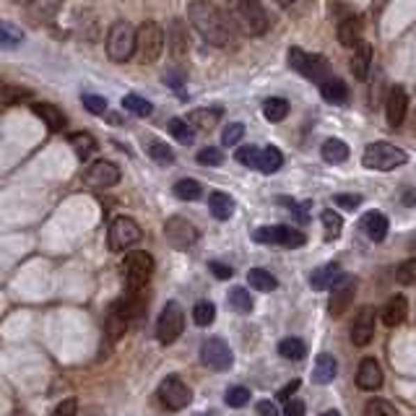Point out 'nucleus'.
I'll list each match as a JSON object with an SVG mask.
<instances>
[{
	"label": "nucleus",
	"mask_w": 416,
	"mask_h": 416,
	"mask_svg": "<svg viewBox=\"0 0 416 416\" xmlns=\"http://www.w3.org/2000/svg\"><path fill=\"white\" fill-rule=\"evenodd\" d=\"M157 396H159V403L167 408V411H182V408L193 401L190 387L185 385L177 375L164 377V380H161V385H159V390H157Z\"/></svg>",
	"instance_id": "11"
},
{
	"label": "nucleus",
	"mask_w": 416,
	"mask_h": 416,
	"mask_svg": "<svg viewBox=\"0 0 416 416\" xmlns=\"http://www.w3.org/2000/svg\"><path fill=\"white\" fill-rule=\"evenodd\" d=\"M31 91L21 89V86H10L6 81H0V104H19V102L29 99Z\"/></svg>",
	"instance_id": "44"
},
{
	"label": "nucleus",
	"mask_w": 416,
	"mask_h": 416,
	"mask_svg": "<svg viewBox=\"0 0 416 416\" xmlns=\"http://www.w3.org/2000/svg\"><path fill=\"white\" fill-rule=\"evenodd\" d=\"M341 276V268L338 263H326V266H320L317 271H312V276H310V287L315 289V291H326L336 284V278Z\"/></svg>",
	"instance_id": "23"
},
{
	"label": "nucleus",
	"mask_w": 416,
	"mask_h": 416,
	"mask_svg": "<svg viewBox=\"0 0 416 416\" xmlns=\"http://www.w3.org/2000/svg\"><path fill=\"white\" fill-rule=\"evenodd\" d=\"M122 107L128 109L130 115H136V118H149L151 112H154L151 102L138 97V94H125V97H122Z\"/></svg>",
	"instance_id": "36"
},
{
	"label": "nucleus",
	"mask_w": 416,
	"mask_h": 416,
	"mask_svg": "<svg viewBox=\"0 0 416 416\" xmlns=\"http://www.w3.org/2000/svg\"><path fill=\"white\" fill-rule=\"evenodd\" d=\"M122 273H125L130 291H141L154 273V258L146 250H130L125 255V263H122Z\"/></svg>",
	"instance_id": "7"
},
{
	"label": "nucleus",
	"mask_w": 416,
	"mask_h": 416,
	"mask_svg": "<svg viewBox=\"0 0 416 416\" xmlns=\"http://www.w3.org/2000/svg\"><path fill=\"white\" fill-rule=\"evenodd\" d=\"M13 3H24V6H26V3H29V0H13Z\"/></svg>",
	"instance_id": "62"
},
{
	"label": "nucleus",
	"mask_w": 416,
	"mask_h": 416,
	"mask_svg": "<svg viewBox=\"0 0 416 416\" xmlns=\"http://www.w3.org/2000/svg\"><path fill=\"white\" fill-rule=\"evenodd\" d=\"M248 401H250V390H248V387L237 385V387H229V390H227V403L232 408L248 406Z\"/></svg>",
	"instance_id": "49"
},
{
	"label": "nucleus",
	"mask_w": 416,
	"mask_h": 416,
	"mask_svg": "<svg viewBox=\"0 0 416 416\" xmlns=\"http://www.w3.org/2000/svg\"><path fill=\"white\" fill-rule=\"evenodd\" d=\"M387 216L385 214H380V211H369L362 216V229H365V234L372 242H383L387 237Z\"/></svg>",
	"instance_id": "22"
},
{
	"label": "nucleus",
	"mask_w": 416,
	"mask_h": 416,
	"mask_svg": "<svg viewBox=\"0 0 416 416\" xmlns=\"http://www.w3.org/2000/svg\"><path fill=\"white\" fill-rule=\"evenodd\" d=\"M281 164H284V154H281L276 146H268V149L260 151V164H258L260 172L273 175L276 169H281Z\"/></svg>",
	"instance_id": "35"
},
{
	"label": "nucleus",
	"mask_w": 416,
	"mask_h": 416,
	"mask_svg": "<svg viewBox=\"0 0 416 416\" xmlns=\"http://www.w3.org/2000/svg\"><path fill=\"white\" fill-rule=\"evenodd\" d=\"M208 211H211V216L218 218V221H227V218H232V214H234V200L229 198L227 193L216 190V193H211V198H208Z\"/></svg>",
	"instance_id": "28"
},
{
	"label": "nucleus",
	"mask_w": 416,
	"mask_h": 416,
	"mask_svg": "<svg viewBox=\"0 0 416 416\" xmlns=\"http://www.w3.org/2000/svg\"><path fill=\"white\" fill-rule=\"evenodd\" d=\"M278 6H291V3H297V0H276Z\"/></svg>",
	"instance_id": "60"
},
{
	"label": "nucleus",
	"mask_w": 416,
	"mask_h": 416,
	"mask_svg": "<svg viewBox=\"0 0 416 416\" xmlns=\"http://www.w3.org/2000/svg\"><path fill=\"white\" fill-rule=\"evenodd\" d=\"M169 133H172V138H177L182 146H190V143L195 141V128L190 125V120H182V118L169 120Z\"/></svg>",
	"instance_id": "32"
},
{
	"label": "nucleus",
	"mask_w": 416,
	"mask_h": 416,
	"mask_svg": "<svg viewBox=\"0 0 416 416\" xmlns=\"http://www.w3.org/2000/svg\"><path fill=\"white\" fill-rule=\"evenodd\" d=\"M229 16L250 37H263L268 31V13L260 0H227Z\"/></svg>",
	"instance_id": "2"
},
{
	"label": "nucleus",
	"mask_w": 416,
	"mask_h": 416,
	"mask_svg": "<svg viewBox=\"0 0 416 416\" xmlns=\"http://www.w3.org/2000/svg\"><path fill=\"white\" fill-rule=\"evenodd\" d=\"M357 385L367 393H372V390H380L383 385V367L380 362L372 357H367L359 362V369H357Z\"/></svg>",
	"instance_id": "17"
},
{
	"label": "nucleus",
	"mask_w": 416,
	"mask_h": 416,
	"mask_svg": "<svg viewBox=\"0 0 416 416\" xmlns=\"http://www.w3.org/2000/svg\"><path fill=\"white\" fill-rule=\"evenodd\" d=\"M136 31L130 21H115L107 31V58L112 63H128L136 55Z\"/></svg>",
	"instance_id": "3"
},
{
	"label": "nucleus",
	"mask_w": 416,
	"mask_h": 416,
	"mask_svg": "<svg viewBox=\"0 0 416 416\" xmlns=\"http://www.w3.org/2000/svg\"><path fill=\"white\" fill-rule=\"evenodd\" d=\"M198 164H203V167H221L224 164V154L214 149V146H208V149H203L198 154Z\"/></svg>",
	"instance_id": "51"
},
{
	"label": "nucleus",
	"mask_w": 416,
	"mask_h": 416,
	"mask_svg": "<svg viewBox=\"0 0 416 416\" xmlns=\"http://www.w3.org/2000/svg\"><path fill=\"white\" fill-rule=\"evenodd\" d=\"M255 411H258V416H281L273 401H258V403H255Z\"/></svg>",
	"instance_id": "55"
},
{
	"label": "nucleus",
	"mask_w": 416,
	"mask_h": 416,
	"mask_svg": "<svg viewBox=\"0 0 416 416\" xmlns=\"http://www.w3.org/2000/svg\"><path fill=\"white\" fill-rule=\"evenodd\" d=\"M81 102H83V107L89 109L91 115H104V109H107V99L99 97V94H83Z\"/></svg>",
	"instance_id": "52"
},
{
	"label": "nucleus",
	"mask_w": 416,
	"mask_h": 416,
	"mask_svg": "<svg viewBox=\"0 0 416 416\" xmlns=\"http://www.w3.org/2000/svg\"><path fill=\"white\" fill-rule=\"evenodd\" d=\"M31 112H34L37 118H42V122H45L52 133H60V130L65 128V122H68L65 115H63L55 104H50V102H31Z\"/></svg>",
	"instance_id": "19"
},
{
	"label": "nucleus",
	"mask_w": 416,
	"mask_h": 416,
	"mask_svg": "<svg viewBox=\"0 0 416 416\" xmlns=\"http://www.w3.org/2000/svg\"><path fill=\"white\" fill-rule=\"evenodd\" d=\"M278 354L289 362H299V359L307 357V346H305V341H299V338H284L281 344H278Z\"/></svg>",
	"instance_id": "33"
},
{
	"label": "nucleus",
	"mask_w": 416,
	"mask_h": 416,
	"mask_svg": "<svg viewBox=\"0 0 416 416\" xmlns=\"http://www.w3.org/2000/svg\"><path fill=\"white\" fill-rule=\"evenodd\" d=\"M336 206L338 208H346V211H354V208L362 203V195H354V193H338L336 198Z\"/></svg>",
	"instance_id": "54"
},
{
	"label": "nucleus",
	"mask_w": 416,
	"mask_h": 416,
	"mask_svg": "<svg viewBox=\"0 0 416 416\" xmlns=\"http://www.w3.org/2000/svg\"><path fill=\"white\" fill-rule=\"evenodd\" d=\"M21 42H24V31L16 29L13 24H6V21H0V47H6V50H13V47H19Z\"/></svg>",
	"instance_id": "42"
},
{
	"label": "nucleus",
	"mask_w": 416,
	"mask_h": 416,
	"mask_svg": "<svg viewBox=\"0 0 416 416\" xmlns=\"http://www.w3.org/2000/svg\"><path fill=\"white\" fill-rule=\"evenodd\" d=\"M369 63H372V47L367 42H359L357 50H354V58H351V73L359 81H365L367 73H369Z\"/></svg>",
	"instance_id": "29"
},
{
	"label": "nucleus",
	"mask_w": 416,
	"mask_h": 416,
	"mask_svg": "<svg viewBox=\"0 0 416 416\" xmlns=\"http://www.w3.org/2000/svg\"><path fill=\"white\" fill-rule=\"evenodd\" d=\"M193 320H195V326H200V328L211 326V323L216 320V307L203 299V302H198V305L193 307Z\"/></svg>",
	"instance_id": "45"
},
{
	"label": "nucleus",
	"mask_w": 416,
	"mask_h": 416,
	"mask_svg": "<svg viewBox=\"0 0 416 416\" xmlns=\"http://www.w3.org/2000/svg\"><path fill=\"white\" fill-rule=\"evenodd\" d=\"M229 305H232V310L239 312V315H248L250 310H253V297H250L248 289L234 287V289H229Z\"/></svg>",
	"instance_id": "37"
},
{
	"label": "nucleus",
	"mask_w": 416,
	"mask_h": 416,
	"mask_svg": "<svg viewBox=\"0 0 416 416\" xmlns=\"http://www.w3.org/2000/svg\"><path fill=\"white\" fill-rule=\"evenodd\" d=\"M188 19L203 42L214 47H229L232 37L237 34V24L232 21V16L218 10L211 0H193L188 6Z\"/></svg>",
	"instance_id": "1"
},
{
	"label": "nucleus",
	"mask_w": 416,
	"mask_h": 416,
	"mask_svg": "<svg viewBox=\"0 0 416 416\" xmlns=\"http://www.w3.org/2000/svg\"><path fill=\"white\" fill-rule=\"evenodd\" d=\"M401 200H403V206H416V188H408L401 193Z\"/></svg>",
	"instance_id": "59"
},
{
	"label": "nucleus",
	"mask_w": 416,
	"mask_h": 416,
	"mask_svg": "<svg viewBox=\"0 0 416 416\" xmlns=\"http://www.w3.org/2000/svg\"><path fill=\"white\" fill-rule=\"evenodd\" d=\"M320 221H323V229H326V239L330 242V239H336L338 234H341V229H344V218L338 216V211H323L320 214Z\"/></svg>",
	"instance_id": "41"
},
{
	"label": "nucleus",
	"mask_w": 416,
	"mask_h": 416,
	"mask_svg": "<svg viewBox=\"0 0 416 416\" xmlns=\"http://www.w3.org/2000/svg\"><path fill=\"white\" fill-rule=\"evenodd\" d=\"M242 136H245V125H242V122H232V125H227L224 133H221V143H224V146H234V143L242 141Z\"/></svg>",
	"instance_id": "50"
},
{
	"label": "nucleus",
	"mask_w": 416,
	"mask_h": 416,
	"mask_svg": "<svg viewBox=\"0 0 416 416\" xmlns=\"http://www.w3.org/2000/svg\"><path fill=\"white\" fill-rule=\"evenodd\" d=\"M208 268H211V273H214L216 278H229V276H232V268L224 266V263H211Z\"/></svg>",
	"instance_id": "58"
},
{
	"label": "nucleus",
	"mask_w": 416,
	"mask_h": 416,
	"mask_svg": "<svg viewBox=\"0 0 416 416\" xmlns=\"http://www.w3.org/2000/svg\"><path fill=\"white\" fill-rule=\"evenodd\" d=\"M79 411V401L76 398H65V401H60L58 406L52 408L50 416H76Z\"/></svg>",
	"instance_id": "53"
},
{
	"label": "nucleus",
	"mask_w": 416,
	"mask_h": 416,
	"mask_svg": "<svg viewBox=\"0 0 416 416\" xmlns=\"http://www.w3.org/2000/svg\"><path fill=\"white\" fill-rule=\"evenodd\" d=\"M234 159H237L242 167L255 169L260 164V149H255V146H242V149H237Z\"/></svg>",
	"instance_id": "47"
},
{
	"label": "nucleus",
	"mask_w": 416,
	"mask_h": 416,
	"mask_svg": "<svg viewBox=\"0 0 416 416\" xmlns=\"http://www.w3.org/2000/svg\"><path fill=\"white\" fill-rule=\"evenodd\" d=\"M367 169H377V172H390L396 167H403L408 161V154L403 149H398L393 143H369L365 149V157H362Z\"/></svg>",
	"instance_id": "5"
},
{
	"label": "nucleus",
	"mask_w": 416,
	"mask_h": 416,
	"mask_svg": "<svg viewBox=\"0 0 416 416\" xmlns=\"http://www.w3.org/2000/svg\"><path fill=\"white\" fill-rule=\"evenodd\" d=\"M164 237H167V242L175 250H188L198 242V229L193 227L188 218L172 216L164 224Z\"/></svg>",
	"instance_id": "13"
},
{
	"label": "nucleus",
	"mask_w": 416,
	"mask_h": 416,
	"mask_svg": "<svg viewBox=\"0 0 416 416\" xmlns=\"http://www.w3.org/2000/svg\"><path fill=\"white\" fill-rule=\"evenodd\" d=\"M263 115H266L268 122H281V120H287L289 115V102L287 99H268L263 104Z\"/></svg>",
	"instance_id": "43"
},
{
	"label": "nucleus",
	"mask_w": 416,
	"mask_h": 416,
	"mask_svg": "<svg viewBox=\"0 0 416 416\" xmlns=\"http://www.w3.org/2000/svg\"><path fill=\"white\" fill-rule=\"evenodd\" d=\"M146 151H149V157L154 159L157 164H161V167H169V164H175V151L169 149L164 141H149Z\"/></svg>",
	"instance_id": "38"
},
{
	"label": "nucleus",
	"mask_w": 416,
	"mask_h": 416,
	"mask_svg": "<svg viewBox=\"0 0 416 416\" xmlns=\"http://www.w3.org/2000/svg\"><path fill=\"white\" fill-rule=\"evenodd\" d=\"M164 29L159 26L157 21H143L136 31V60L143 63V65H151L161 58V50H164Z\"/></svg>",
	"instance_id": "4"
},
{
	"label": "nucleus",
	"mask_w": 416,
	"mask_h": 416,
	"mask_svg": "<svg viewBox=\"0 0 416 416\" xmlns=\"http://www.w3.org/2000/svg\"><path fill=\"white\" fill-rule=\"evenodd\" d=\"M396 278H398V284H403V287H414L416 284V258H408L406 263H401Z\"/></svg>",
	"instance_id": "48"
},
{
	"label": "nucleus",
	"mask_w": 416,
	"mask_h": 416,
	"mask_svg": "<svg viewBox=\"0 0 416 416\" xmlns=\"http://www.w3.org/2000/svg\"><path fill=\"white\" fill-rule=\"evenodd\" d=\"M86 185L91 188H99V190H107V188H115L120 182V167L115 161H107V159H97L89 169H86Z\"/></svg>",
	"instance_id": "15"
},
{
	"label": "nucleus",
	"mask_w": 416,
	"mask_h": 416,
	"mask_svg": "<svg viewBox=\"0 0 416 416\" xmlns=\"http://www.w3.org/2000/svg\"><path fill=\"white\" fill-rule=\"evenodd\" d=\"M408 315V302L406 297H401V294H396V297L387 299V305L383 307V312H380V320L385 323L387 328H396L401 326L403 320H406Z\"/></svg>",
	"instance_id": "21"
},
{
	"label": "nucleus",
	"mask_w": 416,
	"mask_h": 416,
	"mask_svg": "<svg viewBox=\"0 0 416 416\" xmlns=\"http://www.w3.org/2000/svg\"><path fill=\"white\" fill-rule=\"evenodd\" d=\"M408 112V97L406 91L401 86H393L390 94H387V104H385V115H387V125L390 128H398Z\"/></svg>",
	"instance_id": "18"
},
{
	"label": "nucleus",
	"mask_w": 416,
	"mask_h": 416,
	"mask_svg": "<svg viewBox=\"0 0 416 416\" xmlns=\"http://www.w3.org/2000/svg\"><path fill=\"white\" fill-rule=\"evenodd\" d=\"M200 362L208 369H214V372H224V369L232 367L234 354H232V349H229L224 338H208L206 344L200 346Z\"/></svg>",
	"instance_id": "12"
},
{
	"label": "nucleus",
	"mask_w": 416,
	"mask_h": 416,
	"mask_svg": "<svg viewBox=\"0 0 416 416\" xmlns=\"http://www.w3.org/2000/svg\"><path fill=\"white\" fill-rule=\"evenodd\" d=\"M375 336V310L362 307L354 317V326H351V344L354 346H367Z\"/></svg>",
	"instance_id": "16"
},
{
	"label": "nucleus",
	"mask_w": 416,
	"mask_h": 416,
	"mask_svg": "<svg viewBox=\"0 0 416 416\" xmlns=\"http://www.w3.org/2000/svg\"><path fill=\"white\" fill-rule=\"evenodd\" d=\"M143 232L141 227L133 221L130 216H118L112 224H109V234H107V245L112 253H122V250H130L136 242H141Z\"/></svg>",
	"instance_id": "9"
},
{
	"label": "nucleus",
	"mask_w": 416,
	"mask_h": 416,
	"mask_svg": "<svg viewBox=\"0 0 416 416\" xmlns=\"http://www.w3.org/2000/svg\"><path fill=\"white\" fill-rule=\"evenodd\" d=\"M284 416H305V403L302 401H287V408H284Z\"/></svg>",
	"instance_id": "56"
},
{
	"label": "nucleus",
	"mask_w": 416,
	"mask_h": 416,
	"mask_svg": "<svg viewBox=\"0 0 416 416\" xmlns=\"http://www.w3.org/2000/svg\"><path fill=\"white\" fill-rule=\"evenodd\" d=\"M354 294H357V278L354 276H341L336 278V284L330 287V299H328V312L330 315H344L349 310V305L354 302Z\"/></svg>",
	"instance_id": "14"
},
{
	"label": "nucleus",
	"mask_w": 416,
	"mask_h": 416,
	"mask_svg": "<svg viewBox=\"0 0 416 416\" xmlns=\"http://www.w3.org/2000/svg\"><path fill=\"white\" fill-rule=\"evenodd\" d=\"M253 239L258 242V245H278V248H302L307 237L297 232L294 227H284V224H278V227H260L253 232Z\"/></svg>",
	"instance_id": "10"
},
{
	"label": "nucleus",
	"mask_w": 416,
	"mask_h": 416,
	"mask_svg": "<svg viewBox=\"0 0 416 416\" xmlns=\"http://www.w3.org/2000/svg\"><path fill=\"white\" fill-rule=\"evenodd\" d=\"M289 65L312 83H323V81L330 79V63L323 55H312V52H305L299 47L289 50Z\"/></svg>",
	"instance_id": "6"
},
{
	"label": "nucleus",
	"mask_w": 416,
	"mask_h": 416,
	"mask_svg": "<svg viewBox=\"0 0 416 416\" xmlns=\"http://www.w3.org/2000/svg\"><path fill=\"white\" fill-rule=\"evenodd\" d=\"M70 149L81 161H89L97 154V141L89 133H76V136H70Z\"/></svg>",
	"instance_id": "30"
},
{
	"label": "nucleus",
	"mask_w": 416,
	"mask_h": 416,
	"mask_svg": "<svg viewBox=\"0 0 416 416\" xmlns=\"http://www.w3.org/2000/svg\"><path fill=\"white\" fill-rule=\"evenodd\" d=\"M323 159H326L328 164H344L349 159V146L338 138H328L323 143Z\"/></svg>",
	"instance_id": "31"
},
{
	"label": "nucleus",
	"mask_w": 416,
	"mask_h": 416,
	"mask_svg": "<svg viewBox=\"0 0 416 416\" xmlns=\"http://www.w3.org/2000/svg\"><path fill=\"white\" fill-rule=\"evenodd\" d=\"M320 94H323V99L328 104H346L349 102V86L341 79H333V76L320 83Z\"/></svg>",
	"instance_id": "25"
},
{
	"label": "nucleus",
	"mask_w": 416,
	"mask_h": 416,
	"mask_svg": "<svg viewBox=\"0 0 416 416\" xmlns=\"http://www.w3.org/2000/svg\"><path fill=\"white\" fill-rule=\"evenodd\" d=\"M200 193H203V188H200L198 179L185 177V179H177V182H175V195H177L179 200H198Z\"/></svg>",
	"instance_id": "40"
},
{
	"label": "nucleus",
	"mask_w": 416,
	"mask_h": 416,
	"mask_svg": "<svg viewBox=\"0 0 416 416\" xmlns=\"http://www.w3.org/2000/svg\"><path fill=\"white\" fill-rule=\"evenodd\" d=\"M26 8L34 21H52L63 8V0H29Z\"/></svg>",
	"instance_id": "26"
},
{
	"label": "nucleus",
	"mask_w": 416,
	"mask_h": 416,
	"mask_svg": "<svg viewBox=\"0 0 416 416\" xmlns=\"http://www.w3.org/2000/svg\"><path fill=\"white\" fill-rule=\"evenodd\" d=\"M336 372H338V367H336L333 354H320L315 367H312V380H315L317 385H328V383H333Z\"/></svg>",
	"instance_id": "27"
},
{
	"label": "nucleus",
	"mask_w": 416,
	"mask_h": 416,
	"mask_svg": "<svg viewBox=\"0 0 416 416\" xmlns=\"http://www.w3.org/2000/svg\"><path fill=\"white\" fill-rule=\"evenodd\" d=\"M320 416H341L338 411H326V414H320Z\"/></svg>",
	"instance_id": "61"
},
{
	"label": "nucleus",
	"mask_w": 416,
	"mask_h": 416,
	"mask_svg": "<svg viewBox=\"0 0 416 416\" xmlns=\"http://www.w3.org/2000/svg\"><path fill=\"white\" fill-rule=\"evenodd\" d=\"M365 416H398V411L390 401H385V398H375V401L367 403Z\"/></svg>",
	"instance_id": "46"
},
{
	"label": "nucleus",
	"mask_w": 416,
	"mask_h": 416,
	"mask_svg": "<svg viewBox=\"0 0 416 416\" xmlns=\"http://www.w3.org/2000/svg\"><path fill=\"white\" fill-rule=\"evenodd\" d=\"M338 42L344 45V47H357L359 42H362V21L357 16H349L338 24Z\"/></svg>",
	"instance_id": "24"
},
{
	"label": "nucleus",
	"mask_w": 416,
	"mask_h": 416,
	"mask_svg": "<svg viewBox=\"0 0 416 416\" xmlns=\"http://www.w3.org/2000/svg\"><path fill=\"white\" fill-rule=\"evenodd\" d=\"M297 390H299V380H291L287 387H281V390H278L276 398L278 401H289V396H291V393H297Z\"/></svg>",
	"instance_id": "57"
},
{
	"label": "nucleus",
	"mask_w": 416,
	"mask_h": 416,
	"mask_svg": "<svg viewBox=\"0 0 416 416\" xmlns=\"http://www.w3.org/2000/svg\"><path fill=\"white\" fill-rule=\"evenodd\" d=\"M218 115H221L218 109H195V112L190 115V125L198 130H211V128H216Z\"/></svg>",
	"instance_id": "39"
},
{
	"label": "nucleus",
	"mask_w": 416,
	"mask_h": 416,
	"mask_svg": "<svg viewBox=\"0 0 416 416\" xmlns=\"http://www.w3.org/2000/svg\"><path fill=\"white\" fill-rule=\"evenodd\" d=\"M182 330H185V312H182V307H179L177 302H167L157 320L159 344H164V346L175 344L182 336Z\"/></svg>",
	"instance_id": "8"
},
{
	"label": "nucleus",
	"mask_w": 416,
	"mask_h": 416,
	"mask_svg": "<svg viewBox=\"0 0 416 416\" xmlns=\"http://www.w3.org/2000/svg\"><path fill=\"white\" fill-rule=\"evenodd\" d=\"M248 284L255 287V291H273L278 287V281L268 273L266 268H253L248 273Z\"/></svg>",
	"instance_id": "34"
},
{
	"label": "nucleus",
	"mask_w": 416,
	"mask_h": 416,
	"mask_svg": "<svg viewBox=\"0 0 416 416\" xmlns=\"http://www.w3.org/2000/svg\"><path fill=\"white\" fill-rule=\"evenodd\" d=\"M167 42H169V52L175 55V58H185V52H188V29H185V24L179 19H172L169 21V29H167Z\"/></svg>",
	"instance_id": "20"
}]
</instances>
